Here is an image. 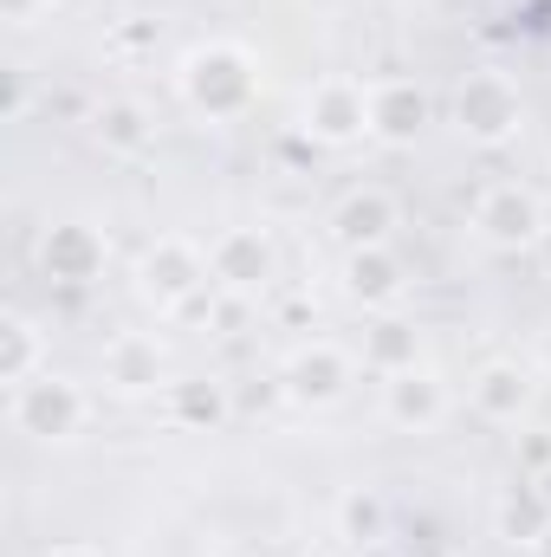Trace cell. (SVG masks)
<instances>
[{
	"label": "cell",
	"instance_id": "d6986e66",
	"mask_svg": "<svg viewBox=\"0 0 551 557\" xmlns=\"http://www.w3.org/2000/svg\"><path fill=\"white\" fill-rule=\"evenodd\" d=\"M169 403H175V416H182V421H221V416H228L215 383H175V389H169Z\"/></svg>",
	"mask_w": 551,
	"mask_h": 557
},
{
	"label": "cell",
	"instance_id": "2e32d148",
	"mask_svg": "<svg viewBox=\"0 0 551 557\" xmlns=\"http://www.w3.org/2000/svg\"><path fill=\"white\" fill-rule=\"evenodd\" d=\"M344 285H351V298H364V305H390V298H403V267H396L383 247H364V253H351Z\"/></svg>",
	"mask_w": 551,
	"mask_h": 557
},
{
	"label": "cell",
	"instance_id": "7a4b0ae2",
	"mask_svg": "<svg viewBox=\"0 0 551 557\" xmlns=\"http://www.w3.org/2000/svg\"><path fill=\"white\" fill-rule=\"evenodd\" d=\"M7 416L20 434H33V441H72L85 416H91V403H85V389L78 383H65V376H33V383H20L13 396H7Z\"/></svg>",
	"mask_w": 551,
	"mask_h": 557
},
{
	"label": "cell",
	"instance_id": "277c9868",
	"mask_svg": "<svg viewBox=\"0 0 551 557\" xmlns=\"http://www.w3.org/2000/svg\"><path fill=\"white\" fill-rule=\"evenodd\" d=\"M454 117H461V131L474 143H506L519 131L526 104H519V91H513L500 72H474V78L461 85V98H454Z\"/></svg>",
	"mask_w": 551,
	"mask_h": 557
},
{
	"label": "cell",
	"instance_id": "ffe728a7",
	"mask_svg": "<svg viewBox=\"0 0 551 557\" xmlns=\"http://www.w3.org/2000/svg\"><path fill=\"white\" fill-rule=\"evenodd\" d=\"M26 104H33L26 65H7V104H0V117H7V124H20V117H26Z\"/></svg>",
	"mask_w": 551,
	"mask_h": 557
},
{
	"label": "cell",
	"instance_id": "5bb4252c",
	"mask_svg": "<svg viewBox=\"0 0 551 557\" xmlns=\"http://www.w3.org/2000/svg\"><path fill=\"white\" fill-rule=\"evenodd\" d=\"M105 383L124 389V396L156 389V383H162V350H156V337H118V344L105 350Z\"/></svg>",
	"mask_w": 551,
	"mask_h": 557
},
{
	"label": "cell",
	"instance_id": "8fae6325",
	"mask_svg": "<svg viewBox=\"0 0 551 557\" xmlns=\"http://www.w3.org/2000/svg\"><path fill=\"white\" fill-rule=\"evenodd\" d=\"M338 240L351 247V253H364V247H383L390 240V227H396V201L383 195V188H357V195H344V208H338Z\"/></svg>",
	"mask_w": 551,
	"mask_h": 557
},
{
	"label": "cell",
	"instance_id": "603a6c76",
	"mask_svg": "<svg viewBox=\"0 0 551 557\" xmlns=\"http://www.w3.org/2000/svg\"><path fill=\"white\" fill-rule=\"evenodd\" d=\"M539 260H546V273H551V227L539 234Z\"/></svg>",
	"mask_w": 551,
	"mask_h": 557
},
{
	"label": "cell",
	"instance_id": "7402d4cb",
	"mask_svg": "<svg viewBox=\"0 0 551 557\" xmlns=\"http://www.w3.org/2000/svg\"><path fill=\"white\" fill-rule=\"evenodd\" d=\"M532 557H551V525L539 532V539H532Z\"/></svg>",
	"mask_w": 551,
	"mask_h": 557
},
{
	"label": "cell",
	"instance_id": "44dd1931",
	"mask_svg": "<svg viewBox=\"0 0 551 557\" xmlns=\"http://www.w3.org/2000/svg\"><path fill=\"white\" fill-rule=\"evenodd\" d=\"M52 13V0H0V20L7 26H33V20H46Z\"/></svg>",
	"mask_w": 551,
	"mask_h": 557
},
{
	"label": "cell",
	"instance_id": "6da1fadb",
	"mask_svg": "<svg viewBox=\"0 0 551 557\" xmlns=\"http://www.w3.org/2000/svg\"><path fill=\"white\" fill-rule=\"evenodd\" d=\"M175 85H182V98H188L195 111L234 117V111H247V98H254V59H247L241 46L215 39V46H195V52L182 59Z\"/></svg>",
	"mask_w": 551,
	"mask_h": 557
},
{
	"label": "cell",
	"instance_id": "e0dca14e",
	"mask_svg": "<svg viewBox=\"0 0 551 557\" xmlns=\"http://www.w3.org/2000/svg\"><path fill=\"white\" fill-rule=\"evenodd\" d=\"M91 131H98V143L111 149V156H137V149H149V117H143V104H131V98H111V104H98V117H91Z\"/></svg>",
	"mask_w": 551,
	"mask_h": 557
},
{
	"label": "cell",
	"instance_id": "ba28073f",
	"mask_svg": "<svg viewBox=\"0 0 551 557\" xmlns=\"http://www.w3.org/2000/svg\"><path fill=\"white\" fill-rule=\"evenodd\" d=\"M344 383H351V357H344L338 344H311V350H298V357L285 363L292 403H338Z\"/></svg>",
	"mask_w": 551,
	"mask_h": 557
},
{
	"label": "cell",
	"instance_id": "7c38bea8",
	"mask_svg": "<svg viewBox=\"0 0 551 557\" xmlns=\"http://www.w3.org/2000/svg\"><path fill=\"white\" fill-rule=\"evenodd\" d=\"M33 376H46V337H39V324H33L26 311H7V318H0V383H7V396H13V389L33 383Z\"/></svg>",
	"mask_w": 551,
	"mask_h": 557
},
{
	"label": "cell",
	"instance_id": "30bf717a",
	"mask_svg": "<svg viewBox=\"0 0 551 557\" xmlns=\"http://www.w3.org/2000/svg\"><path fill=\"white\" fill-rule=\"evenodd\" d=\"M421 124H428V98L415 91L409 78H383V85H370V137L415 143Z\"/></svg>",
	"mask_w": 551,
	"mask_h": 557
},
{
	"label": "cell",
	"instance_id": "cb8c5ba5",
	"mask_svg": "<svg viewBox=\"0 0 551 557\" xmlns=\"http://www.w3.org/2000/svg\"><path fill=\"white\" fill-rule=\"evenodd\" d=\"M539 363H546V370H551V331H546V344H539Z\"/></svg>",
	"mask_w": 551,
	"mask_h": 557
},
{
	"label": "cell",
	"instance_id": "5b68a950",
	"mask_svg": "<svg viewBox=\"0 0 551 557\" xmlns=\"http://www.w3.org/2000/svg\"><path fill=\"white\" fill-rule=\"evenodd\" d=\"M39 273L52 278V285H91V278L105 273V234L85 227V221L46 227V240H39Z\"/></svg>",
	"mask_w": 551,
	"mask_h": 557
},
{
	"label": "cell",
	"instance_id": "ac0fdd59",
	"mask_svg": "<svg viewBox=\"0 0 551 557\" xmlns=\"http://www.w3.org/2000/svg\"><path fill=\"white\" fill-rule=\"evenodd\" d=\"M370 357L396 376V370H415V331L409 324H383L377 337H370Z\"/></svg>",
	"mask_w": 551,
	"mask_h": 557
},
{
	"label": "cell",
	"instance_id": "9a60e30c",
	"mask_svg": "<svg viewBox=\"0 0 551 557\" xmlns=\"http://www.w3.org/2000/svg\"><path fill=\"white\" fill-rule=\"evenodd\" d=\"M448 416V389L428 376V370H396L390 376V421L403 428H434Z\"/></svg>",
	"mask_w": 551,
	"mask_h": 557
},
{
	"label": "cell",
	"instance_id": "9c48e42d",
	"mask_svg": "<svg viewBox=\"0 0 551 557\" xmlns=\"http://www.w3.org/2000/svg\"><path fill=\"white\" fill-rule=\"evenodd\" d=\"M208 273L221 278V285H234V292L267 285V273H273V247H267V234H254V227L221 234V240H215V253H208Z\"/></svg>",
	"mask_w": 551,
	"mask_h": 557
},
{
	"label": "cell",
	"instance_id": "4fadbf2b",
	"mask_svg": "<svg viewBox=\"0 0 551 557\" xmlns=\"http://www.w3.org/2000/svg\"><path fill=\"white\" fill-rule=\"evenodd\" d=\"M526 403H532V376H526L519 363H487V370L474 376V409L487 421H519Z\"/></svg>",
	"mask_w": 551,
	"mask_h": 557
},
{
	"label": "cell",
	"instance_id": "52a82bcc",
	"mask_svg": "<svg viewBox=\"0 0 551 557\" xmlns=\"http://www.w3.org/2000/svg\"><path fill=\"white\" fill-rule=\"evenodd\" d=\"M474 234H480L487 247H526V240L546 234V221H539V201H532L526 188L500 182V188H487V195L474 201Z\"/></svg>",
	"mask_w": 551,
	"mask_h": 557
},
{
	"label": "cell",
	"instance_id": "8992f818",
	"mask_svg": "<svg viewBox=\"0 0 551 557\" xmlns=\"http://www.w3.org/2000/svg\"><path fill=\"white\" fill-rule=\"evenodd\" d=\"M305 131L325 137V143L370 137V91L351 85V78H325V85L305 98Z\"/></svg>",
	"mask_w": 551,
	"mask_h": 557
},
{
	"label": "cell",
	"instance_id": "3957f363",
	"mask_svg": "<svg viewBox=\"0 0 551 557\" xmlns=\"http://www.w3.org/2000/svg\"><path fill=\"white\" fill-rule=\"evenodd\" d=\"M208 285V260L188 247V240H175V234H162L156 247H143L137 260V292L149 298V305H188L195 292Z\"/></svg>",
	"mask_w": 551,
	"mask_h": 557
},
{
	"label": "cell",
	"instance_id": "d4e9b609",
	"mask_svg": "<svg viewBox=\"0 0 551 557\" xmlns=\"http://www.w3.org/2000/svg\"><path fill=\"white\" fill-rule=\"evenodd\" d=\"M52 557H91V552H78V545H65V552H52Z\"/></svg>",
	"mask_w": 551,
	"mask_h": 557
}]
</instances>
